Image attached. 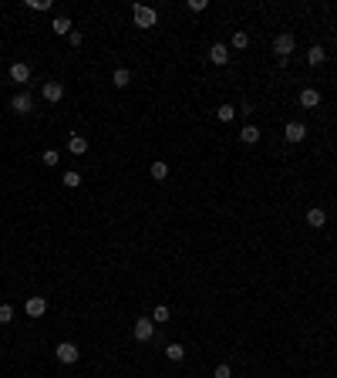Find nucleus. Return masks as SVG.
I'll use <instances>...</instances> for the list:
<instances>
[{"label": "nucleus", "instance_id": "nucleus-1", "mask_svg": "<svg viewBox=\"0 0 337 378\" xmlns=\"http://www.w3.org/2000/svg\"><path fill=\"white\" fill-rule=\"evenodd\" d=\"M132 21H135V27H155V21H159V17H155V10L152 7H142V4H135V7H132Z\"/></svg>", "mask_w": 337, "mask_h": 378}, {"label": "nucleus", "instance_id": "nucleus-2", "mask_svg": "<svg viewBox=\"0 0 337 378\" xmlns=\"http://www.w3.org/2000/svg\"><path fill=\"white\" fill-rule=\"evenodd\" d=\"M293 48H297V37H293V34H277V37H273V54L277 57H290Z\"/></svg>", "mask_w": 337, "mask_h": 378}, {"label": "nucleus", "instance_id": "nucleus-3", "mask_svg": "<svg viewBox=\"0 0 337 378\" xmlns=\"http://www.w3.org/2000/svg\"><path fill=\"white\" fill-rule=\"evenodd\" d=\"M54 354H57V362H61V365H74L81 358V351H78L74 341H61V345L54 348Z\"/></svg>", "mask_w": 337, "mask_h": 378}, {"label": "nucleus", "instance_id": "nucleus-4", "mask_svg": "<svg viewBox=\"0 0 337 378\" xmlns=\"http://www.w3.org/2000/svg\"><path fill=\"white\" fill-rule=\"evenodd\" d=\"M132 334H135V341H152L155 338V321L152 317H138L135 328H132Z\"/></svg>", "mask_w": 337, "mask_h": 378}, {"label": "nucleus", "instance_id": "nucleus-5", "mask_svg": "<svg viewBox=\"0 0 337 378\" xmlns=\"http://www.w3.org/2000/svg\"><path fill=\"white\" fill-rule=\"evenodd\" d=\"M40 95H44V102L57 105L61 98H65V85H61V81H44V88H40Z\"/></svg>", "mask_w": 337, "mask_h": 378}, {"label": "nucleus", "instance_id": "nucleus-6", "mask_svg": "<svg viewBox=\"0 0 337 378\" xmlns=\"http://www.w3.org/2000/svg\"><path fill=\"white\" fill-rule=\"evenodd\" d=\"M34 108V98L27 95V91H17L14 98H10V112H17V115H27Z\"/></svg>", "mask_w": 337, "mask_h": 378}, {"label": "nucleus", "instance_id": "nucleus-7", "mask_svg": "<svg viewBox=\"0 0 337 378\" xmlns=\"http://www.w3.org/2000/svg\"><path fill=\"white\" fill-rule=\"evenodd\" d=\"M283 135H287V142L297 145V142H304V138H307V125H304V122H287Z\"/></svg>", "mask_w": 337, "mask_h": 378}, {"label": "nucleus", "instance_id": "nucleus-8", "mask_svg": "<svg viewBox=\"0 0 337 378\" xmlns=\"http://www.w3.org/2000/svg\"><path fill=\"white\" fill-rule=\"evenodd\" d=\"M24 311H27V317H44V314H48V301L44 297H27Z\"/></svg>", "mask_w": 337, "mask_h": 378}, {"label": "nucleus", "instance_id": "nucleus-9", "mask_svg": "<svg viewBox=\"0 0 337 378\" xmlns=\"http://www.w3.org/2000/svg\"><path fill=\"white\" fill-rule=\"evenodd\" d=\"M10 81H14V85H27V81H31V65H24V61L10 65Z\"/></svg>", "mask_w": 337, "mask_h": 378}, {"label": "nucleus", "instance_id": "nucleus-10", "mask_svg": "<svg viewBox=\"0 0 337 378\" xmlns=\"http://www.w3.org/2000/svg\"><path fill=\"white\" fill-rule=\"evenodd\" d=\"M209 61H213V65H229V48H226V44H213V48H209Z\"/></svg>", "mask_w": 337, "mask_h": 378}, {"label": "nucleus", "instance_id": "nucleus-11", "mask_svg": "<svg viewBox=\"0 0 337 378\" xmlns=\"http://www.w3.org/2000/svg\"><path fill=\"white\" fill-rule=\"evenodd\" d=\"M240 142H243V145H257V142H260V129L246 122V125L240 129Z\"/></svg>", "mask_w": 337, "mask_h": 378}, {"label": "nucleus", "instance_id": "nucleus-12", "mask_svg": "<svg viewBox=\"0 0 337 378\" xmlns=\"http://www.w3.org/2000/svg\"><path fill=\"white\" fill-rule=\"evenodd\" d=\"M300 105H304V108H317V105H321V91H317V88H304V91H300Z\"/></svg>", "mask_w": 337, "mask_h": 378}, {"label": "nucleus", "instance_id": "nucleus-13", "mask_svg": "<svg viewBox=\"0 0 337 378\" xmlns=\"http://www.w3.org/2000/svg\"><path fill=\"white\" fill-rule=\"evenodd\" d=\"M68 149H71V155H85V152H88V138H85V135H71V138H68Z\"/></svg>", "mask_w": 337, "mask_h": 378}, {"label": "nucleus", "instance_id": "nucleus-14", "mask_svg": "<svg viewBox=\"0 0 337 378\" xmlns=\"http://www.w3.org/2000/svg\"><path fill=\"white\" fill-rule=\"evenodd\" d=\"M51 31L57 34V37H61V34H71V17H54V21H51Z\"/></svg>", "mask_w": 337, "mask_h": 378}, {"label": "nucleus", "instance_id": "nucleus-15", "mask_svg": "<svg viewBox=\"0 0 337 378\" xmlns=\"http://www.w3.org/2000/svg\"><path fill=\"white\" fill-rule=\"evenodd\" d=\"M307 61H310L313 68H317V65H324V61H327V51H324V44H313V48L307 51Z\"/></svg>", "mask_w": 337, "mask_h": 378}, {"label": "nucleus", "instance_id": "nucleus-16", "mask_svg": "<svg viewBox=\"0 0 337 378\" xmlns=\"http://www.w3.org/2000/svg\"><path fill=\"white\" fill-rule=\"evenodd\" d=\"M112 81H115V88H129L132 71H129V68H115V71H112Z\"/></svg>", "mask_w": 337, "mask_h": 378}, {"label": "nucleus", "instance_id": "nucleus-17", "mask_svg": "<svg viewBox=\"0 0 337 378\" xmlns=\"http://www.w3.org/2000/svg\"><path fill=\"white\" fill-rule=\"evenodd\" d=\"M307 223H310V226H324V223H327V213H324L321 206L307 209Z\"/></svg>", "mask_w": 337, "mask_h": 378}, {"label": "nucleus", "instance_id": "nucleus-18", "mask_svg": "<svg viewBox=\"0 0 337 378\" xmlns=\"http://www.w3.org/2000/svg\"><path fill=\"white\" fill-rule=\"evenodd\" d=\"M165 358H168V362H182V358H185V348L179 345V341H172V345H165Z\"/></svg>", "mask_w": 337, "mask_h": 378}, {"label": "nucleus", "instance_id": "nucleus-19", "mask_svg": "<svg viewBox=\"0 0 337 378\" xmlns=\"http://www.w3.org/2000/svg\"><path fill=\"white\" fill-rule=\"evenodd\" d=\"M149 172H152V179H168V162H152V166H149Z\"/></svg>", "mask_w": 337, "mask_h": 378}, {"label": "nucleus", "instance_id": "nucleus-20", "mask_svg": "<svg viewBox=\"0 0 337 378\" xmlns=\"http://www.w3.org/2000/svg\"><path fill=\"white\" fill-rule=\"evenodd\" d=\"M233 115H236L233 105H219V108H216V118L223 122V125H226V122H233Z\"/></svg>", "mask_w": 337, "mask_h": 378}, {"label": "nucleus", "instance_id": "nucleus-21", "mask_svg": "<svg viewBox=\"0 0 337 378\" xmlns=\"http://www.w3.org/2000/svg\"><path fill=\"white\" fill-rule=\"evenodd\" d=\"M233 48H236V51H246V48H249V34H246V31H236V34H233Z\"/></svg>", "mask_w": 337, "mask_h": 378}, {"label": "nucleus", "instance_id": "nucleus-22", "mask_svg": "<svg viewBox=\"0 0 337 378\" xmlns=\"http://www.w3.org/2000/svg\"><path fill=\"white\" fill-rule=\"evenodd\" d=\"M152 321H155V324H165V321H168V304H159V307H155V311H152Z\"/></svg>", "mask_w": 337, "mask_h": 378}, {"label": "nucleus", "instance_id": "nucleus-23", "mask_svg": "<svg viewBox=\"0 0 337 378\" xmlns=\"http://www.w3.org/2000/svg\"><path fill=\"white\" fill-rule=\"evenodd\" d=\"M206 7H209L206 0H185V10H193V14H202Z\"/></svg>", "mask_w": 337, "mask_h": 378}, {"label": "nucleus", "instance_id": "nucleus-24", "mask_svg": "<svg viewBox=\"0 0 337 378\" xmlns=\"http://www.w3.org/2000/svg\"><path fill=\"white\" fill-rule=\"evenodd\" d=\"M14 321V307L10 304H0V324H10Z\"/></svg>", "mask_w": 337, "mask_h": 378}, {"label": "nucleus", "instance_id": "nucleus-25", "mask_svg": "<svg viewBox=\"0 0 337 378\" xmlns=\"http://www.w3.org/2000/svg\"><path fill=\"white\" fill-rule=\"evenodd\" d=\"M40 162H44V166H57V162H61V155H57L54 149H48V152L40 155Z\"/></svg>", "mask_w": 337, "mask_h": 378}, {"label": "nucleus", "instance_id": "nucleus-26", "mask_svg": "<svg viewBox=\"0 0 337 378\" xmlns=\"http://www.w3.org/2000/svg\"><path fill=\"white\" fill-rule=\"evenodd\" d=\"M213 378H233V368H229V365H216V371H213Z\"/></svg>", "mask_w": 337, "mask_h": 378}, {"label": "nucleus", "instance_id": "nucleus-27", "mask_svg": "<svg viewBox=\"0 0 337 378\" xmlns=\"http://www.w3.org/2000/svg\"><path fill=\"white\" fill-rule=\"evenodd\" d=\"M65 186H68V189H78V186H81V176H78V172H65Z\"/></svg>", "mask_w": 337, "mask_h": 378}, {"label": "nucleus", "instance_id": "nucleus-28", "mask_svg": "<svg viewBox=\"0 0 337 378\" xmlns=\"http://www.w3.org/2000/svg\"><path fill=\"white\" fill-rule=\"evenodd\" d=\"M31 10H51V0H27Z\"/></svg>", "mask_w": 337, "mask_h": 378}, {"label": "nucleus", "instance_id": "nucleus-29", "mask_svg": "<svg viewBox=\"0 0 337 378\" xmlns=\"http://www.w3.org/2000/svg\"><path fill=\"white\" fill-rule=\"evenodd\" d=\"M68 41H71V48H81V41H85V34H81V31H71V34H68Z\"/></svg>", "mask_w": 337, "mask_h": 378}]
</instances>
